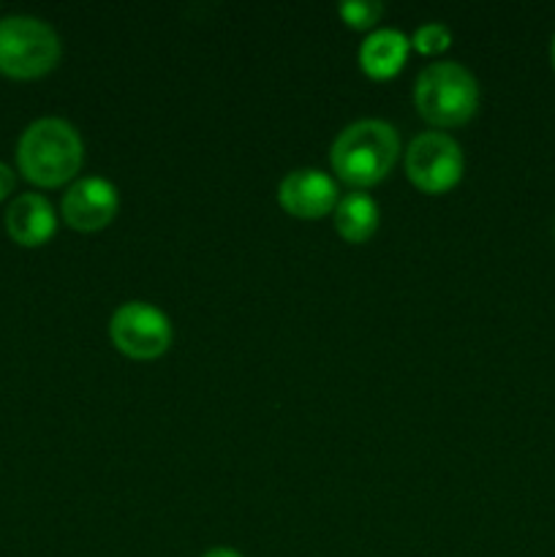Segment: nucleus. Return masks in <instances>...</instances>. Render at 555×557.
Returning <instances> with one entry per match:
<instances>
[{"instance_id": "f8f14e48", "label": "nucleus", "mask_w": 555, "mask_h": 557, "mask_svg": "<svg viewBox=\"0 0 555 557\" xmlns=\"http://www.w3.org/2000/svg\"><path fill=\"white\" fill-rule=\"evenodd\" d=\"M337 14L351 30H373L375 22L384 14V5L375 0H348V3L337 5Z\"/></svg>"}, {"instance_id": "4468645a", "label": "nucleus", "mask_w": 555, "mask_h": 557, "mask_svg": "<svg viewBox=\"0 0 555 557\" xmlns=\"http://www.w3.org/2000/svg\"><path fill=\"white\" fill-rule=\"evenodd\" d=\"M14 190V172L5 163H0V201Z\"/></svg>"}, {"instance_id": "9d476101", "label": "nucleus", "mask_w": 555, "mask_h": 557, "mask_svg": "<svg viewBox=\"0 0 555 557\" xmlns=\"http://www.w3.org/2000/svg\"><path fill=\"white\" fill-rule=\"evenodd\" d=\"M408 49H411V41L400 30H392V27L373 30L359 47V69L375 82L392 79L406 65Z\"/></svg>"}, {"instance_id": "7ed1b4c3", "label": "nucleus", "mask_w": 555, "mask_h": 557, "mask_svg": "<svg viewBox=\"0 0 555 557\" xmlns=\"http://www.w3.org/2000/svg\"><path fill=\"white\" fill-rule=\"evenodd\" d=\"M414 103L435 128H457L477 114L479 85L460 63H433L417 76Z\"/></svg>"}, {"instance_id": "423d86ee", "label": "nucleus", "mask_w": 555, "mask_h": 557, "mask_svg": "<svg viewBox=\"0 0 555 557\" xmlns=\"http://www.w3.org/2000/svg\"><path fill=\"white\" fill-rule=\"evenodd\" d=\"M462 172H466V158L452 136L428 131L408 145L406 174L424 194H446L460 183Z\"/></svg>"}, {"instance_id": "20e7f679", "label": "nucleus", "mask_w": 555, "mask_h": 557, "mask_svg": "<svg viewBox=\"0 0 555 557\" xmlns=\"http://www.w3.org/2000/svg\"><path fill=\"white\" fill-rule=\"evenodd\" d=\"M60 60V38L36 16H5L0 22V74L38 79Z\"/></svg>"}, {"instance_id": "f03ea898", "label": "nucleus", "mask_w": 555, "mask_h": 557, "mask_svg": "<svg viewBox=\"0 0 555 557\" xmlns=\"http://www.w3.org/2000/svg\"><path fill=\"white\" fill-rule=\"evenodd\" d=\"M400 156L397 131L384 120H359L337 134L330 150L337 180L351 188L379 185Z\"/></svg>"}, {"instance_id": "1a4fd4ad", "label": "nucleus", "mask_w": 555, "mask_h": 557, "mask_svg": "<svg viewBox=\"0 0 555 557\" xmlns=\"http://www.w3.org/2000/svg\"><path fill=\"white\" fill-rule=\"evenodd\" d=\"M54 228H58L54 207L38 194L16 196L5 210V232L16 245L38 248L54 237Z\"/></svg>"}, {"instance_id": "ddd939ff", "label": "nucleus", "mask_w": 555, "mask_h": 557, "mask_svg": "<svg viewBox=\"0 0 555 557\" xmlns=\"http://www.w3.org/2000/svg\"><path fill=\"white\" fill-rule=\"evenodd\" d=\"M452 33L449 27L441 25V22H428V25L419 27L411 38V47L419 54H441L444 49H449Z\"/></svg>"}, {"instance_id": "0eeeda50", "label": "nucleus", "mask_w": 555, "mask_h": 557, "mask_svg": "<svg viewBox=\"0 0 555 557\" xmlns=\"http://www.w3.org/2000/svg\"><path fill=\"white\" fill-rule=\"evenodd\" d=\"M120 210V196L109 180L85 177L71 185L63 196V221L76 232H101L114 221Z\"/></svg>"}, {"instance_id": "2eb2a0df", "label": "nucleus", "mask_w": 555, "mask_h": 557, "mask_svg": "<svg viewBox=\"0 0 555 557\" xmlns=\"http://www.w3.org/2000/svg\"><path fill=\"white\" fill-rule=\"evenodd\" d=\"M205 557H243L239 553H234V549H226V547H221V549H210V553H207Z\"/></svg>"}, {"instance_id": "dca6fc26", "label": "nucleus", "mask_w": 555, "mask_h": 557, "mask_svg": "<svg viewBox=\"0 0 555 557\" xmlns=\"http://www.w3.org/2000/svg\"><path fill=\"white\" fill-rule=\"evenodd\" d=\"M550 60H553V69H555V33H553V41H550Z\"/></svg>"}, {"instance_id": "39448f33", "label": "nucleus", "mask_w": 555, "mask_h": 557, "mask_svg": "<svg viewBox=\"0 0 555 557\" xmlns=\"http://www.w3.org/2000/svg\"><path fill=\"white\" fill-rule=\"evenodd\" d=\"M114 348L128 359H158L172 346V321L150 302H125L109 321Z\"/></svg>"}, {"instance_id": "6e6552de", "label": "nucleus", "mask_w": 555, "mask_h": 557, "mask_svg": "<svg viewBox=\"0 0 555 557\" xmlns=\"http://www.w3.org/2000/svg\"><path fill=\"white\" fill-rule=\"evenodd\" d=\"M278 201L288 215L316 221V218L335 212L341 194H337V183L330 174L319 172V169H297L281 180Z\"/></svg>"}, {"instance_id": "9b49d317", "label": "nucleus", "mask_w": 555, "mask_h": 557, "mask_svg": "<svg viewBox=\"0 0 555 557\" xmlns=\"http://www.w3.org/2000/svg\"><path fill=\"white\" fill-rule=\"evenodd\" d=\"M332 218H335V232L341 234L346 243L359 245L368 243V239L373 237L375 228H379L381 212L379 205H375L368 194L354 190V194L341 196Z\"/></svg>"}, {"instance_id": "f257e3e1", "label": "nucleus", "mask_w": 555, "mask_h": 557, "mask_svg": "<svg viewBox=\"0 0 555 557\" xmlns=\"http://www.w3.org/2000/svg\"><path fill=\"white\" fill-rule=\"evenodd\" d=\"M85 161V147L71 123L58 117H44L27 125L16 145V163L25 180L38 188H58L79 174Z\"/></svg>"}]
</instances>
